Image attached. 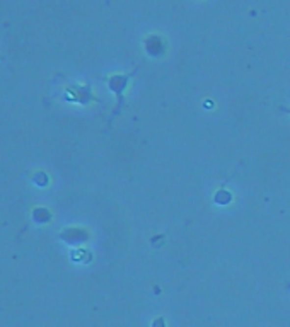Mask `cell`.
Listing matches in <instances>:
<instances>
[{"instance_id": "obj_1", "label": "cell", "mask_w": 290, "mask_h": 327, "mask_svg": "<svg viewBox=\"0 0 290 327\" xmlns=\"http://www.w3.org/2000/svg\"><path fill=\"white\" fill-rule=\"evenodd\" d=\"M135 74V72H133ZM133 74H127V75H111V77H108V87L111 89V91L116 94L118 98V104H116V111H114V114H118L121 111V107H123V102H125V87H127L128 84V78L132 77Z\"/></svg>"}, {"instance_id": "obj_2", "label": "cell", "mask_w": 290, "mask_h": 327, "mask_svg": "<svg viewBox=\"0 0 290 327\" xmlns=\"http://www.w3.org/2000/svg\"><path fill=\"white\" fill-rule=\"evenodd\" d=\"M231 195H229L225 189H220V191L215 195V203H220V204H227L229 201H231Z\"/></svg>"}, {"instance_id": "obj_3", "label": "cell", "mask_w": 290, "mask_h": 327, "mask_svg": "<svg viewBox=\"0 0 290 327\" xmlns=\"http://www.w3.org/2000/svg\"><path fill=\"white\" fill-rule=\"evenodd\" d=\"M152 327H166V321H164V317H157L156 321L152 322Z\"/></svg>"}, {"instance_id": "obj_4", "label": "cell", "mask_w": 290, "mask_h": 327, "mask_svg": "<svg viewBox=\"0 0 290 327\" xmlns=\"http://www.w3.org/2000/svg\"><path fill=\"white\" fill-rule=\"evenodd\" d=\"M280 109H282V111H285V113H289V114H290V107H284V106H282Z\"/></svg>"}]
</instances>
